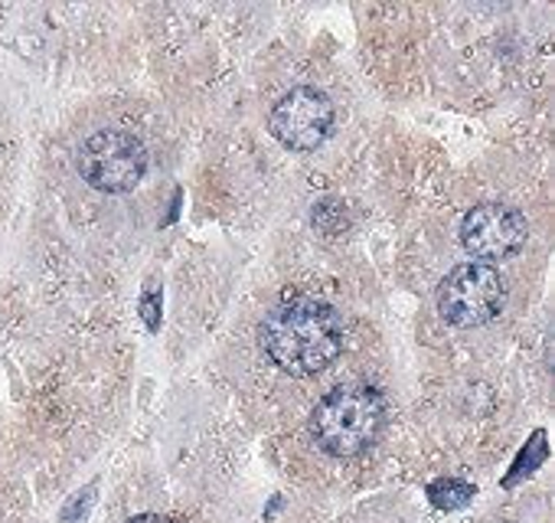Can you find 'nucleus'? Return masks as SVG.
I'll return each instance as SVG.
<instances>
[{"mask_svg":"<svg viewBox=\"0 0 555 523\" xmlns=\"http://www.w3.org/2000/svg\"><path fill=\"white\" fill-rule=\"evenodd\" d=\"M258 337L268 360L292 377H318L344 354L340 315L314 298H295L271 308Z\"/></svg>","mask_w":555,"mask_h":523,"instance_id":"1","label":"nucleus"},{"mask_svg":"<svg viewBox=\"0 0 555 523\" xmlns=\"http://www.w3.org/2000/svg\"><path fill=\"white\" fill-rule=\"evenodd\" d=\"M428 497L438 510H457V507H467L474 500V487L464 484V481H435L428 487Z\"/></svg>","mask_w":555,"mask_h":523,"instance_id":"7","label":"nucleus"},{"mask_svg":"<svg viewBox=\"0 0 555 523\" xmlns=\"http://www.w3.org/2000/svg\"><path fill=\"white\" fill-rule=\"evenodd\" d=\"M526 216L506 203H480L461 222V245L474 258H480L483 266L516 255L526 245Z\"/></svg>","mask_w":555,"mask_h":523,"instance_id":"6","label":"nucleus"},{"mask_svg":"<svg viewBox=\"0 0 555 523\" xmlns=\"http://www.w3.org/2000/svg\"><path fill=\"white\" fill-rule=\"evenodd\" d=\"M383 425H386V399L376 386L366 383L331 390L308 419L311 438L331 458L363 455L370 445H376Z\"/></svg>","mask_w":555,"mask_h":523,"instance_id":"2","label":"nucleus"},{"mask_svg":"<svg viewBox=\"0 0 555 523\" xmlns=\"http://www.w3.org/2000/svg\"><path fill=\"white\" fill-rule=\"evenodd\" d=\"M128 523H173V520H167V516H160V513H141V516H134V520H128Z\"/></svg>","mask_w":555,"mask_h":523,"instance_id":"8","label":"nucleus"},{"mask_svg":"<svg viewBox=\"0 0 555 523\" xmlns=\"http://www.w3.org/2000/svg\"><path fill=\"white\" fill-rule=\"evenodd\" d=\"M79 174L92 190L128 193L147 174V148L131 131L102 128L79 148Z\"/></svg>","mask_w":555,"mask_h":523,"instance_id":"4","label":"nucleus"},{"mask_svg":"<svg viewBox=\"0 0 555 523\" xmlns=\"http://www.w3.org/2000/svg\"><path fill=\"white\" fill-rule=\"evenodd\" d=\"M334 125L337 109L331 95L314 86H298L285 92L268 115V131L274 135V141L298 154L318 151L334 135Z\"/></svg>","mask_w":555,"mask_h":523,"instance_id":"5","label":"nucleus"},{"mask_svg":"<svg viewBox=\"0 0 555 523\" xmlns=\"http://www.w3.org/2000/svg\"><path fill=\"white\" fill-rule=\"evenodd\" d=\"M506 305V282L493 266L464 262L438 285V311L454 328H480L493 321Z\"/></svg>","mask_w":555,"mask_h":523,"instance_id":"3","label":"nucleus"}]
</instances>
